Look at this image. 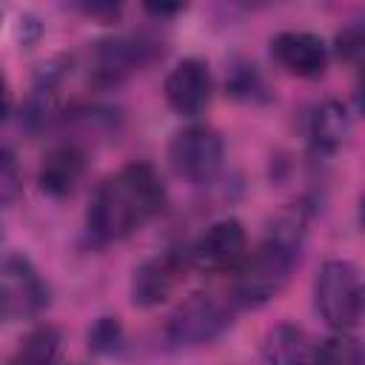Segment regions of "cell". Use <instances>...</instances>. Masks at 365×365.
<instances>
[{"instance_id": "23", "label": "cell", "mask_w": 365, "mask_h": 365, "mask_svg": "<svg viewBox=\"0 0 365 365\" xmlns=\"http://www.w3.org/2000/svg\"><path fill=\"white\" fill-rule=\"evenodd\" d=\"M37 37H40V23L34 17H23L20 20V40H23V46H31Z\"/></svg>"}, {"instance_id": "17", "label": "cell", "mask_w": 365, "mask_h": 365, "mask_svg": "<svg viewBox=\"0 0 365 365\" xmlns=\"http://www.w3.org/2000/svg\"><path fill=\"white\" fill-rule=\"evenodd\" d=\"M225 88H228L231 97L248 100V103L268 97V94H265L268 88H265V80H262L259 68H257L254 63H245V60H237V63L228 68V74H225Z\"/></svg>"}, {"instance_id": "21", "label": "cell", "mask_w": 365, "mask_h": 365, "mask_svg": "<svg viewBox=\"0 0 365 365\" xmlns=\"http://www.w3.org/2000/svg\"><path fill=\"white\" fill-rule=\"evenodd\" d=\"M334 51L339 60H348V63H356L365 51V29L362 23H351L345 26L342 31H336V40H334Z\"/></svg>"}, {"instance_id": "19", "label": "cell", "mask_w": 365, "mask_h": 365, "mask_svg": "<svg viewBox=\"0 0 365 365\" xmlns=\"http://www.w3.org/2000/svg\"><path fill=\"white\" fill-rule=\"evenodd\" d=\"M123 322L117 317H97L88 328V348L94 354H117L123 348Z\"/></svg>"}, {"instance_id": "15", "label": "cell", "mask_w": 365, "mask_h": 365, "mask_svg": "<svg viewBox=\"0 0 365 365\" xmlns=\"http://www.w3.org/2000/svg\"><path fill=\"white\" fill-rule=\"evenodd\" d=\"M66 123L74 128L71 143L86 148V140H100V137H114L120 131V111L111 106H80L66 114Z\"/></svg>"}, {"instance_id": "5", "label": "cell", "mask_w": 365, "mask_h": 365, "mask_svg": "<svg viewBox=\"0 0 365 365\" xmlns=\"http://www.w3.org/2000/svg\"><path fill=\"white\" fill-rule=\"evenodd\" d=\"M163 54L160 43L148 34H111L88 48V83L111 88L145 68Z\"/></svg>"}, {"instance_id": "22", "label": "cell", "mask_w": 365, "mask_h": 365, "mask_svg": "<svg viewBox=\"0 0 365 365\" xmlns=\"http://www.w3.org/2000/svg\"><path fill=\"white\" fill-rule=\"evenodd\" d=\"M83 14H88V17H100V20H111V17H117L120 14V3H80L77 6Z\"/></svg>"}, {"instance_id": "13", "label": "cell", "mask_w": 365, "mask_h": 365, "mask_svg": "<svg viewBox=\"0 0 365 365\" xmlns=\"http://www.w3.org/2000/svg\"><path fill=\"white\" fill-rule=\"evenodd\" d=\"M351 137V114L339 100H322L308 114V140L317 154H336Z\"/></svg>"}, {"instance_id": "1", "label": "cell", "mask_w": 365, "mask_h": 365, "mask_svg": "<svg viewBox=\"0 0 365 365\" xmlns=\"http://www.w3.org/2000/svg\"><path fill=\"white\" fill-rule=\"evenodd\" d=\"M165 205V182L151 163H128L108 174L91 194L86 234L94 245H108L140 231Z\"/></svg>"}, {"instance_id": "9", "label": "cell", "mask_w": 365, "mask_h": 365, "mask_svg": "<svg viewBox=\"0 0 365 365\" xmlns=\"http://www.w3.org/2000/svg\"><path fill=\"white\" fill-rule=\"evenodd\" d=\"M188 254L185 248H165L148 259H143L128 282L131 302L137 308H154L171 297V291L182 282L188 271Z\"/></svg>"}, {"instance_id": "2", "label": "cell", "mask_w": 365, "mask_h": 365, "mask_svg": "<svg viewBox=\"0 0 365 365\" xmlns=\"http://www.w3.org/2000/svg\"><path fill=\"white\" fill-rule=\"evenodd\" d=\"M308 237V211L305 205L282 208L265 228L254 251L245 254L242 265L234 271V305L262 308L271 302L291 279L299 265Z\"/></svg>"}, {"instance_id": "12", "label": "cell", "mask_w": 365, "mask_h": 365, "mask_svg": "<svg viewBox=\"0 0 365 365\" xmlns=\"http://www.w3.org/2000/svg\"><path fill=\"white\" fill-rule=\"evenodd\" d=\"M86 165H88V151L71 140L66 143H57L54 148L46 151L40 168H37V185L43 194L60 200V197H68L77 182L83 180L86 174Z\"/></svg>"}, {"instance_id": "3", "label": "cell", "mask_w": 365, "mask_h": 365, "mask_svg": "<svg viewBox=\"0 0 365 365\" xmlns=\"http://www.w3.org/2000/svg\"><path fill=\"white\" fill-rule=\"evenodd\" d=\"M314 305L334 334H351L362 317V277L351 259H325L314 279Z\"/></svg>"}, {"instance_id": "26", "label": "cell", "mask_w": 365, "mask_h": 365, "mask_svg": "<svg viewBox=\"0 0 365 365\" xmlns=\"http://www.w3.org/2000/svg\"><path fill=\"white\" fill-rule=\"evenodd\" d=\"M0 17H3V9H0Z\"/></svg>"}, {"instance_id": "6", "label": "cell", "mask_w": 365, "mask_h": 365, "mask_svg": "<svg viewBox=\"0 0 365 365\" xmlns=\"http://www.w3.org/2000/svg\"><path fill=\"white\" fill-rule=\"evenodd\" d=\"M222 160H225L222 137L211 125H202V123H191L174 131L168 143V165L174 168L177 177L194 185L211 182L220 174Z\"/></svg>"}, {"instance_id": "20", "label": "cell", "mask_w": 365, "mask_h": 365, "mask_svg": "<svg viewBox=\"0 0 365 365\" xmlns=\"http://www.w3.org/2000/svg\"><path fill=\"white\" fill-rule=\"evenodd\" d=\"M23 194V168L9 145H0V205L17 202Z\"/></svg>"}, {"instance_id": "25", "label": "cell", "mask_w": 365, "mask_h": 365, "mask_svg": "<svg viewBox=\"0 0 365 365\" xmlns=\"http://www.w3.org/2000/svg\"><path fill=\"white\" fill-rule=\"evenodd\" d=\"M145 11H148V14H157V17H168V14H177V11H182V6H180V3H174V6H165V3H160V6H145Z\"/></svg>"}, {"instance_id": "11", "label": "cell", "mask_w": 365, "mask_h": 365, "mask_svg": "<svg viewBox=\"0 0 365 365\" xmlns=\"http://www.w3.org/2000/svg\"><path fill=\"white\" fill-rule=\"evenodd\" d=\"M271 54L288 74L302 80L322 77L328 68V46L314 31H279L271 37Z\"/></svg>"}, {"instance_id": "8", "label": "cell", "mask_w": 365, "mask_h": 365, "mask_svg": "<svg viewBox=\"0 0 365 365\" xmlns=\"http://www.w3.org/2000/svg\"><path fill=\"white\" fill-rule=\"evenodd\" d=\"M48 305V285L26 257L0 262V319H31Z\"/></svg>"}, {"instance_id": "16", "label": "cell", "mask_w": 365, "mask_h": 365, "mask_svg": "<svg viewBox=\"0 0 365 365\" xmlns=\"http://www.w3.org/2000/svg\"><path fill=\"white\" fill-rule=\"evenodd\" d=\"M60 345H63L60 328H54V325H37V328H31L20 339V345L9 356V365H57Z\"/></svg>"}, {"instance_id": "10", "label": "cell", "mask_w": 365, "mask_h": 365, "mask_svg": "<svg viewBox=\"0 0 365 365\" xmlns=\"http://www.w3.org/2000/svg\"><path fill=\"white\" fill-rule=\"evenodd\" d=\"M163 91H165L168 106H171L180 117H185V120L200 117V114L208 108L211 94H214V80H211L208 63L200 60V57H182V60L165 74Z\"/></svg>"}, {"instance_id": "24", "label": "cell", "mask_w": 365, "mask_h": 365, "mask_svg": "<svg viewBox=\"0 0 365 365\" xmlns=\"http://www.w3.org/2000/svg\"><path fill=\"white\" fill-rule=\"evenodd\" d=\"M9 106H11V94H9V80H6V74H3V68H0V123L6 120V114H9Z\"/></svg>"}, {"instance_id": "7", "label": "cell", "mask_w": 365, "mask_h": 365, "mask_svg": "<svg viewBox=\"0 0 365 365\" xmlns=\"http://www.w3.org/2000/svg\"><path fill=\"white\" fill-rule=\"evenodd\" d=\"M188 265L200 274H234L248 254V234L237 217H222L211 222L194 242L185 248Z\"/></svg>"}, {"instance_id": "14", "label": "cell", "mask_w": 365, "mask_h": 365, "mask_svg": "<svg viewBox=\"0 0 365 365\" xmlns=\"http://www.w3.org/2000/svg\"><path fill=\"white\" fill-rule=\"evenodd\" d=\"M314 342L305 328L294 322H277L262 336V359L265 365H311Z\"/></svg>"}, {"instance_id": "4", "label": "cell", "mask_w": 365, "mask_h": 365, "mask_svg": "<svg viewBox=\"0 0 365 365\" xmlns=\"http://www.w3.org/2000/svg\"><path fill=\"white\" fill-rule=\"evenodd\" d=\"M234 299L197 291L182 299L165 319V342L171 348H197L220 339L234 325Z\"/></svg>"}, {"instance_id": "18", "label": "cell", "mask_w": 365, "mask_h": 365, "mask_svg": "<svg viewBox=\"0 0 365 365\" xmlns=\"http://www.w3.org/2000/svg\"><path fill=\"white\" fill-rule=\"evenodd\" d=\"M311 365H362V345L354 334H331L314 351Z\"/></svg>"}]
</instances>
